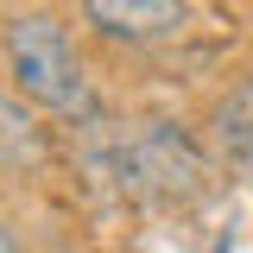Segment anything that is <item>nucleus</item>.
<instances>
[{"instance_id": "obj_1", "label": "nucleus", "mask_w": 253, "mask_h": 253, "mask_svg": "<svg viewBox=\"0 0 253 253\" xmlns=\"http://www.w3.org/2000/svg\"><path fill=\"white\" fill-rule=\"evenodd\" d=\"M0 51H6V70H13V89L26 95L32 108H51L63 121H89L95 114V89L89 70L70 44V26L57 13H19L0 32Z\"/></svg>"}, {"instance_id": "obj_3", "label": "nucleus", "mask_w": 253, "mask_h": 253, "mask_svg": "<svg viewBox=\"0 0 253 253\" xmlns=\"http://www.w3.org/2000/svg\"><path fill=\"white\" fill-rule=\"evenodd\" d=\"M83 19L114 44H158L184 32L190 0H83Z\"/></svg>"}, {"instance_id": "obj_5", "label": "nucleus", "mask_w": 253, "mask_h": 253, "mask_svg": "<svg viewBox=\"0 0 253 253\" xmlns=\"http://www.w3.org/2000/svg\"><path fill=\"white\" fill-rule=\"evenodd\" d=\"M0 253H19V241H13V228L0 221Z\"/></svg>"}, {"instance_id": "obj_2", "label": "nucleus", "mask_w": 253, "mask_h": 253, "mask_svg": "<svg viewBox=\"0 0 253 253\" xmlns=\"http://www.w3.org/2000/svg\"><path fill=\"white\" fill-rule=\"evenodd\" d=\"M114 165H121V184H133L139 196H177V190H196V177H203V158L190 152V139L165 121H152L133 139H121Z\"/></svg>"}, {"instance_id": "obj_4", "label": "nucleus", "mask_w": 253, "mask_h": 253, "mask_svg": "<svg viewBox=\"0 0 253 253\" xmlns=\"http://www.w3.org/2000/svg\"><path fill=\"white\" fill-rule=\"evenodd\" d=\"M44 158V126H38V114H32L26 95H6L0 89V165H38Z\"/></svg>"}]
</instances>
